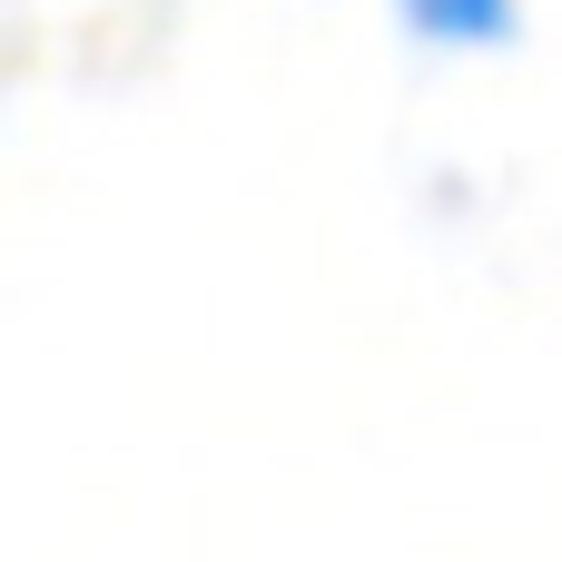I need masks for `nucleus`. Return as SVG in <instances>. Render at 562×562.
<instances>
[{
  "mask_svg": "<svg viewBox=\"0 0 562 562\" xmlns=\"http://www.w3.org/2000/svg\"><path fill=\"white\" fill-rule=\"evenodd\" d=\"M405 20H415L425 40L484 49V40H504V30H514V0H405Z\"/></svg>",
  "mask_w": 562,
  "mask_h": 562,
  "instance_id": "1",
  "label": "nucleus"
}]
</instances>
